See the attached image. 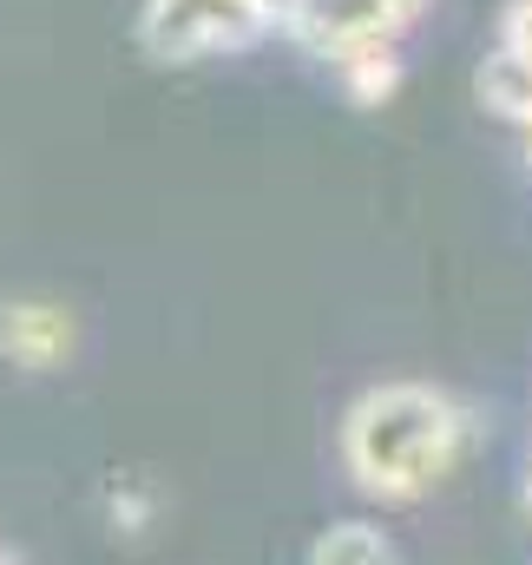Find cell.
I'll list each match as a JSON object with an SVG mask.
<instances>
[{"label": "cell", "instance_id": "1", "mask_svg": "<svg viewBox=\"0 0 532 565\" xmlns=\"http://www.w3.org/2000/svg\"><path fill=\"white\" fill-rule=\"evenodd\" d=\"M480 422L427 382H382L342 415V467L375 500H427L474 447Z\"/></svg>", "mask_w": 532, "mask_h": 565}, {"label": "cell", "instance_id": "2", "mask_svg": "<svg viewBox=\"0 0 532 565\" xmlns=\"http://www.w3.org/2000/svg\"><path fill=\"white\" fill-rule=\"evenodd\" d=\"M283 33V13L269 0H145L138 7V46L158 66H198L231 60Z\"/></svg>", "mask_w": 532, "mask_h": 565}, {"label": "cell", "instance_id": "3", "mask_svg": "<svg viewBox=\"0 0 532 565\" xmlns=\"http://www.w3.org/2000/svg\"><path fill=\"white\" fill-rule=\"evenodd\" d=\"M421 13H427V0H296L289 40L302 53H316L322 66H342L349 53L401 46Z\"/></svg>", "mask_w": 532, "mask_h": 565}, {"label": "cell", "instance_id": "4", "mask_svg": "<svg viewBox=\"0 0 532 565\" xmlns=\"http://www.w3.org/2000/svg\"><path fill=\"white\" fill-rule=\"evenodd\" d=\"M0 355L20 369H60L73 355V316L40 296L0 302Z\"/></svg>", "mask_w": 532, "mask_h": 565}, {"label": "cell", "instance_id": "5", "mask_svg": "<svg viewBox=\"0 0 532 565\" xmlns=\"http://www.w3.org/2000/svg\"><path fill=\"white\" fill-rule=\"evenodd\" d=\"M474 93H480V106L493 113V119H507V126H532V60L520 53H507V46H487V60H480V73H474Z\"/></svg>", "mask_w": 532, "mask_h": 565}, {"label": "cell", "instance_id": "6", "mask_svg": "<svg viewBox=\"0 0 532 565\" xmlns=\"http://www.w3.org/2000/svg\"><path fill=\"white\" fill-rule=\"evenodd\" d=\"M336 73V86H342V99L349 106H389L401 93V46H369V53H349L342 66H329Z\"/></svg>", "mask_w": 532, "mask_h": 565}, {"label": "cell", "instance_id": "7", "mask_svg": "<svg viewBox=\"0 0 532 565\" xmlns=\"http://www.w3.org/2000/svg\"><path fill=\"white\" fill-rule=\"evenodd\" d=\"M309 565H401L395 559V540L369 520H336L322 526V540L309 546Z\"/></svg>", "mask_w": 532, "mask_h": 565}, {"label": "cell", "instance_id": "8", "mask_svg": "<svg viewBox=\"0 0 532 565\" xmlns=\"http://www.w3.org/2000/svg\"><path fill=\"white\" fill-rule=\"evenodd\" d=\"M493 46H507V53H520V60H532V0H507V7H500Z\"/></svg>", "mask_w": 532, "mask_h": 565}, {"label": "cell", "instance_id": "9", "mask_svg": "<svg viewBox=\"0 0 532 565\" xmlns=\"http://www.w3.org/2000/svg\"><path fill=\"white\" fill-rule=\"evenodd\" d=\"M526 507H532V480H526Z\"/></svg>", "mask_w": 532, "mask_h": 565}, {"label": "cell", "instance_id": "10", "mask_svg": "<svg viewBox=\"0 0 532 565\" xmlns=\"http://www.w3.org/2000/svg\"><path fill=\"white\" fill-rule=\"evenodd\" d=\"M0 565H13V559H7V553H0Z\"/></svg>", "mask_w": 532, "mask_h": 565}]
</instances>
